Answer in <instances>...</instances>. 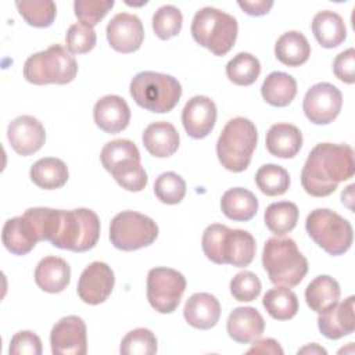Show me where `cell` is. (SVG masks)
<instances>
[{
  "mask_svg": "<svg viewBox=\"0 0 355 355\" xmlns=\"http://www.w3.org/2000/svg\"><path fill=\"white\" fill-rule=\"evenodd\" d=\"M355 297L351 295L341 304H336L331 309L319 313L318 327L320 333L330 340H338L344 336L354 333L355 316H354Z\"/></svg>",
  "mask_w": 355,
  "mask_h": 355,
  "instance_id": "d6986e66",
  "label": "cell"
},
{
  "mask_svg": "<svg viewBox=\"0 0 355 355\" xmlns=\"http://www.w3.org/2000/svg\"><path fill=\"white\" fill-rule=\"evenodd\" d=\"M114 4V0H75L73 11L82 24L94 26L107 15Z\"/></svg>",
  "mask_w": 355,
  "mask_h": 355,
  "instance_id": "7bdbcfd3",
  "label": "cell"
},
{
  "mask_svg": "<svg viewBox=\"0 0 355 355\" xmlns=\"http://www.w3.org/2000/svg\"><path fill=\"white\" fill-rule=\"evenodd\" d=\"M258 132L255 125L244 118L230 119L216 141V155L222 166L230 172H243L248 168L257 147Z\"/></svg>",
  "mask_w": 355,
  "mask_h": 355,
  "instance_id": "277c9868",
  "label": "cell"
},
{
  "mask_svg": "<svg viewBox=\"0 0 355 355\" xmlns=\"http://www.w3.org/2000/svg\"><path fill=\"white\" fill-rule=\"evenodd\" d=\"M143 144L146 150L157 158H166L179 148V133L176 128L165 121L150 123L143 132Z\"/></svg>",
  "mask_w": 355,
  "mask_h": 355,
  "instance_id": "cb8c5ba5",
  "label": "cell"
},
{
  "mask_svg": "<svg viewBox=\"0 0 355 355\" xmlns=\"http://www.w3.org/2000/svg\"><path fill=\"white\" fill-rule=\"evenodd\" d=\"M31 179L32 182L44 190H54L62 187L69 176L68 166L60 158L46 157L37 159L31 166Z\"/></svg>",
  "mask_w": 355,
  "mask_h": 355,
  "instance_id": "f546056e",
  "label": "cell"
},
{
  "mask_svg": "<svg viewBox=\"0 0 355 355\" xmlns=\"http://www.w3.org/2000/svg\"><path fill=\"white\" fill-rule=\"evenodd\" d=\"M255 183L266 196H282L290 187V175L280 165L266 164L257 171Z\"/></svg>",
  "mask_w": 355,
  "mask_h": 355,
  "instance_id": "d590c367",
  "label": "cell"
},
{
  "mask_svg": "<svg viewBox=\"0 0 355 355\" xmlns=\"http://www.w3.org/2000/svg\"><path fill=\"white\" fill-rule=\"evenodd\" d=\"M105 33L110 46L123 54L139 50L144 39V28L140 18L129 12L114 15L107 25Z\"/></svg>",
  "mask_w": 355,
  "mask_h": 355,
  "instance_id": "9a60e30c",
  "label": "cell"
},
{
  "mask_svg": "<svg viewBox=\"0 0 355 355\" xmlns=\"http://www.w3.org/2000/svg\"><path fill=\"white\" fill-rule=\"evenodd\" d=\"M266 312L276 320H288L298 312V298L294 291L286 286H276L266 291L262 298Z\"/></svg>",
  "mask_w": 355,
  "mask_h": 355,
  "instance_id": "d6a6232c",
  "label": "cell"
},
{
  "mask_svg": "<svg viewBox=\"0 0 355 355\" xmlns=\"http://www.w3.org/2000/svg\"><path fill=\"white\" fill-rule=\"evenodd\" d=\"M15 7L26 24L36 28L50 26L57 14L55 3L51 0L15 1Z\"/></svg>",
  "mask_w": 355,
  "mask_h": 355,
  "instance_id": "8d00e7d4",
  "label": "cell"
},
{
  "mask_svg": "<svg viewBox=\"0 0 355 355\" xmlns=\"http://www.w3.org/2000/svg\"><path fill=\"white\" fill-rule=\"evenodd\" d=\"M78 64L75 57L61 44L29 55L24 64V78L33 85H65L75 79Z\"/></svg>",
  "mask_w": 355,
  "mask_h": 355,
  "instance_id": "52a82bcc",
  "label": "cell"
},
{
  "mask_svg": "<svg viewBox=\"0 0 355 355\" xmlns=\"http://www.w3.org/2000/svg\"><path fill=\"white\" fill-rule=\"evenodd\" d=\"M247 354H269V355H283V348L275 338H257L252 341L251 348Z\"/></svg>",
  "mask_w": 355,
  "mask_h": 355,
  "instance_id": "bcb514c9",
  "label": "cell"
},
{
  "mask_svg": "<svg viewBox=\"0 0 355 355\" xmlns=\"http://www.w3.org/2000/svg\"><path fill=\"white\" fill-rule=\"evenodd\" d=\"M298 208L291 201H279L266 207L265 225L276 236H284L291 232L298 222Z\"/></svg>",
  "mask_w": 355,
  "mask_h": 355,
  "instance_id": "836d02e7",
  "label": "cell"
},
{
  "mask_svg": "<svg viewBox=\"0 0 355 355\" xmlns=\"http://www.w3.org/2000/svg\"><path fill=\"white\" fill-rule=\"evenodd\" d=\"M97 42L93 26L82 22L71 25L65 35V44L71 54H85L94 49Z\"/></svg>",
  "mask_w": 355,
  "mask_h": 355,
  "instance_id": "60d3db41",
  "label": "cell"
},
{
  "mask_svg": "<svg viewBox=\"0 0 355 355\" xmlns=\"http://www.w3.org/2000/svg\"><path fill=\"white\" fill-rule=\"evenodd\" d=\"M261 73L259 60L250 53H239L226 64V75L239 86L252 85Z\"/></svg>",
  "mask_w": 355,
  "mask_h": 355,
  "instance_id": "e575fe53",
  "label": "cell"
},
{
  "mask_svg": "<svg viewBox=\"0 0 355 355\" xmlns=\"http://www.w3.org/2000/svg\"><path fill=\"white\" fill-rule=\"evenodd\" d=\"M184 276L172 268H153L147 275V300L159 313H172L186 290Z\"/></svg>",
  "mask_w": 355,
  "mask_h": 355,
  "instance_id": "8fae6325",
  "label": "cell"
},
{
  "mask_svg": "<svg viewBox=\"0 0 355 355\" xmlns=\"http://www.w3.org/2000/svg\"><path fill=\"white\" fill-rule=\"evenodd\" d=\"M182 12L172 4L159 7L153 15V31L162 40H168L176 36L182 29Z\"/></svg>",
  "mask_w": 355,
  "mask_h": 355,
  "instance_id": "f35d334b",
  "label": "cell"
},
{
  "mask_svg": "<svg viewBox=\"0 0 355 355\" xmlns=\"http://www.w3.org/2000/svg\"><path fill=\"white\" fill-rule=\"evenodd\" d=\"M8 352L11 355H40L42 341L33 331L21 330L12 336Z\"/></svg>",
  "mask_w": 355,
  "mask_h": 355,
  "instance_id": "ee69618b",
  "label": "cell"
},
{
  "mask_svg": "<svg viewBox=\"0 0 355 355\" xmlns=\"http://www.w3.org/2000/svg\"><path fill=\"white\" fill-rule=\"evenodd\" d=\"M100 237V219L87 208L61 209L58 230L51 244L61 250L85 252L92 250Z\"/></svg>",
  "mask_w": 355,
  "mask_h": 355,
  "instance_id": "ba28073f",
  "label": "cell"
},
{
  "mask_svg": "<svg viewBox=\"0 0 355 355\" xmlns=\"http://www.w3.org/2000/svg\"><path fill=\"white\" fill-rule=\"evenodd\" d=\"M302 147V133L291 123H275L266 133V148L277 158H293Z\"/></svg>",
  "mask_w": 355,
  "mask_h": 355,
  "instance_id": "d4e9b609",
  "label": "cell"
},
{
  "mask_svg": "<svg viewBox=\"0 0 355 355\" xmlns=\"http://www.w3.org/2000/svg\"><path fill=\"white\" fill-rule=\"evenodd\" d=\"M308 236L329 255L347 252L354 240L351 223L329 208L311 211L305 220Z\"/></svg>",
  "mask_w": 355,
  "mask_h": 355,
  "instance_id": "9c48e42d",
  "label": "cell"
},
{
  "mask_svg": "<svg viewBox=\"0 0 355 355\" xmlns=\"http://www.w3.org/2000/svg\"><path fill=\"white\" fill-rule=\"evenodd\" d=\"M226 329L229 337L236 343L250 344L262 336L265 330V320L255 308L239 306L230 312Z\"/></svg>",
  "mask_w": 355,
  "mask_h": 355,
  "instance_id": "ffe728a7",
  "label": "cell"
},
{
  "mask_svg": "<svg viewBox=\"0 0 355 355\" xmlns=\"http://www.w3.org/2000/svg\"><path fill=\"white\" fill-rule=\"evenodd\" d=\"M157 337L144 327L130 330L121 341L119 352L122 355H154L157 352Z\"/></svg>",
  "mask_w": 355,
  "mask_h": 355,
  "instance_id": "74e56055",
  "label": "cell"
},
{
  "mask_svg": "<svg viewBox=\"0 0 355 355\" xmlns=\"http://www.w3.org/2000/svg\"><path fill=\"white\" fill-rule=\"evenodd\" d=\"M93 118L96 125L105 133H118L128 128L130 108L121 96L108 94L94 104Z\"/></svg>",
  "mask_w": 355,
  "mask_h": 355,
  "instance_id": "ac0fdd59",
  "label": "cell"
},
{
  "mask_svg": "<svg viewBox=\"0 0 355 355\" xmlns=\"http://www.w3.org/2000/svg\"><path fill=\"white\" fill-rule=\"evenodd\" d=\"M343 107V94L331 83L320 82L306 90L302 101L305 116L315 125L333 122Z\"/></svg>",
  "mask_w": 355,
  "mask_h": 355,
  "instance_id": "7c38bea8",
  "label": "cell"
},
{
  "mask_svg": "<svg viewBox=\"0 0 355 355\" xmlns=\"http://www.w3.org/2000/svg\"><path fill=\"white\" fill-rule=\"evenodd\" d=\"M154 193L164 204H179L186 196V182L175 172H164L154 182Z\"/></svg>",
  "mask_w": 355,
  "mask_h": 355,
  "instance_id": "ab89813d",
  "label": "cell"
},
{
  "mask_svg": "<svg viewBox=\"0 0 355 355\" xmlns=\"http://www.w3.org/2000/svg\"><path fill=\"white\" fill-rule=\"evenodd\" d=\"M116 183L128 191H141L147 186V173L140 164V155L128 157L107 169Z\"/></svg>",
  "mask_w": 355,
  "mask_h": 355,
  "instance_id": "1f68e13d",
  "label": "cell"
},
{
  "mask_svg": "<svg viewBox=\"0 0 355 355\" xmlns=\"http://www.w3.org/2000/svg\"><path fill=\"white\" fill-rule=\"evenodd\" d=\"M239 7L248 15L252 17H261L269 12V10L273 7L272 0H239Z\"/></svg>",
  "mask_w": 355,
  "mask_h": 355,
  "instance_id": "7dc6e473",
  "label": "cell"
},
{
  "mask_svg": "<svg viewBox=\"0 0 355 355\" xmlns=\"http://www.w3.org/2000/svg\"><path fill=\"white\" fill-rule=\"evenodd\" d=\"M262 266L276 286L294 287L308 272V261L290 237H270L262 251Z\"/></svg>",
  "mask_w": 355,
  "mask_h": 355,
  "instance_id": "3957f363",
  "label": "cell"
},
{
  "mask_svg": "<svg viewBox=\"0 0 355 355\" xmlns=\"http://www.w3.org/2000/svg\"><path fill=\"white\" fill-rule=\"evenodd\" d=\"M261 93L268 104L273 107H287L297 94V82L291 75L275 71L265 78Z\"/></svg>",
  "mask_w": 355,
  "mask_h": 355,
  "instance_id": "4dcf8cb0",
  "label": "cell"
},
{
  "mask_svg": "<svg viewBox=\"0 0 355 355\" xmlns=\"http://www.w3.org/2000/svg\"><path fill=\"white\" fill-rule=\"evenodd\" d=\"M298 354H327V351L322 347H319L316 343H312L301 349H298Z\"/></svg>",
  "mask_w": 355,
  "mask_h": 355,
  "instance_id": "c3c4849f",
  "label": "cell"
},
{
  "mask_svg": "<svg viewBox=\"0 0 355 355\" xmlns=\"http://www.w3.org/2000/svg\"><path fill=\"white\" fill-rule=\"evenodd\" d=\"M341 290L338 282L331 276L320 275L308 284L305 290V301L313 312L323 313L338 302Z\"/></svg>",
  "mask_w": 355,
  "mask_h": 355,
  "instance_id": "4316f807",
  "label": "cell"
},
{
  "mask_svg": "<svg viewBox=\"0 0 355 355\" xmlns=\"http://www.w3.org/2000/svg\"><path fill=\"white\" fill-rule=\"evenodd\" d=\"M220 209L229 219L245 222L255 216L258 211V198L247 189L233 187L223 193Z\"/></svg>",
  "mask_w": 355,
  "mask_h": 355,
  "instance_id": "83f0119b",
  "label": "cell"
},
{
  "mask_svg": "<svg viewBox=\"0 0 355 355\" xmlns=\"http://www.w3.org/2000/svg\"><path fill=\"white\" fill-rule=\"evenodd\" d=\"M261 288L262 284L259 277L250 270L239 272L230 282V293L233 298L241 302H250L258 298Z\"/></svg>",
  "mask_w": 355,
  "mask_h": 355,
  "instance_id": "b9f144b4",
  "label": "cell"
},
{
  "mask_svg": "<svg viewBox=\"0 0 355 355\" xmlns=\"http://www.w3.org/2000/svg\"><path fill=\"white\" fill-rule=\"evenodd\" d=\"M183 316L191 327L208 330L214 327L220 318V304L216 297L209 293H196L186 301Z\"/></svg>",
  "mask_w": 355,
  "mask_h": 355,
  "instance_id": "44dd1931",
  "label": "cell"
},
{
  "mask_svg": "<svg viewBox=\"0 0 355 355\" xmlns=\"http://www.w3.org/2000/svg\"><path fill=\"white\" fill-rule=\"evenodd\" d=\"M4 247L14 255H25L33 250L39 241L32 222L22 214L6 220L1 232Z\"/></svg>",
  "mask_w": 355,
  "mask_h": 355,
  "instance_id": "7402d4cb",
  "label": "cell"
},
{
  "mask_svg": "<svg viewBox=\"0 0 355 355\" xmlns=\"http://www.w3.org/2000/svg\"><path fill=\"white\" fill-rule=\"evenodd\" d=\"M7 137L12 150L19 155H32L46 141V130L39 119L32 115H21L10 122Z\"/></svg>",
  "mask_w": 355,
  "mask_h": 355,
  "instance_id": "2e32d148",
  "label": "cell"
},
{
  "mask_svg": "<svg viewBox=\"0 0 355 355\" xmlns=\"http://www.w3.org/2000/svg\"><path fill=\"white\" fill-rule=\"evenodd\" d=\"M129 90L137 105L157 114L172 111L182 97V86L176 78L154 71L136 73Z\"/></svg>",
  "mask_w": 355,
  "mask_h": 355,
  "instance_id": "8992f818",
  "label": "cell"
},
{
  "mask_svg": "<svg viewBox=\"0 0 355 355\" xmlns=\"http://www.w3.org/2000/svg\"><path fill=\"white\" fill-rule=\"evenodd\" d=\"M333 72L344 83L352 85L355 82V50L352 47L334 58Z\"/></svg>",
  "mask_w": 355,
  "mask_h": 355,
  "instance_id": "f6af8a7d",
  "label": "cell"
},
{
  "mask_svg": "<svg viewBox=\"0 0 355 355\" xmlns=\"http://www.w3.org/2000/svg\"><path fill=\"white\" fill-rule=\"evenodd\" d=\"M312 32L318 43L324 49L340 46L347 37L344 19L334 11L323 10L312 19Z\"/></svg>",
  "mask_w": 355,
  "mask_h": 355,
  "instance_id": "484cf974",
  "label": "cell"
},
{
  "mask_svg": "<svg viewBox=\"0 0 355 355\" xmlns=\"http://www.w3.org/2000/svg\"><path fill=\"white\" fill-rule=\"evenodd\" d=\"M50 345L54 355H85L87 352V329L82 318L69 315L51 329Z\"/></svg>",
  "mask_w": 355,
  "mask_h": 355,
  "instance_id": "4fadbf2b",
  "label": "cell"
},
{
  "mask_svg": "<svg viewBox=\"0 0 355 355\" xmlns=\"http://www.w3.org/2000/svg\"><path fill=\"white\" fill-rule=\"evenodd\" d=\"M355 173L354 150L348 144H316L301 171L302 189L313 197H327Z\"/></svg>",
  "mask_w": 355,
  "mask_h": 355,
  "instance_id": "6da1fadb",
  "label": "cell"
},
{
  "mask_svg": "<svg viewBox=\"0 0 355 355\" xmlns=\"http://www.w3.org/2000/svg\"><path fill=\"white\" fill-rule=\"evenodd\" d=\"M114 284L112 269L105 262L94 261L85 268L79 277L78 295L89 305H98L111 295Z\"/></svg>",
  "mask_w": 355,
  "mask_h": 355,
  "instance_id": "5bb4252c",
  "label": "cell"
},
{
  "mask_svg": "<svg viewBox=\"0 0 355 355\" xmlns=\"http://www.w3.org/2000/svg\"><path fill=\"white\" fill-rule=\"evenodd\" d=\"M35 282L46 293H61L71 282V268L60 257H44L35 269Z\"/></svg>",
  "mask_w": 355,
  "mask_h": 355,
  "instance_id": "603a6c76",
  "label": "cell"
},
{
  "mask_svg": "<svg viewBox=\"0 0 355 355\" xmlns=\"http://www.w3.org/2000/svg\"><path fill=\"white\" fill-rule=\"evenodd\" d=\"M216 122V105L207 96L191 97L183 111L182 123L186 133L193 139H204L214 129Z\"/></svg>",
  "mask_w": 355,
  "mask_h": 355,
  "instance_id": "e0dca14e",
  "label": "cell"
},
{
  "mask_svg": "<svg viewBox=\"0 0 355 355\" xmlns=\"http://www.w3.org/2000/svg\"><path fill=\"white\" fill-rule=\"evenodd\" d=\"M193 39L215 55H225L236 43L237 19L215 7L198 10L191 21Z\"/></svg>",
  "mask_w": 355,
  "mask_h": 355,
  "instance_id": "5b68a950",
  "label": "cell"
},
{
  "mask_svg": "<svg viewBox=\"0 0 355 355\" xmlns=\"http://www.w3.org/2000/svg\"><path fill=\"white\" fill-rule=\"evenodd\" d=\"M205 257L218 265L248 266L255 257V239L243 229H230L220 223L207 226L201 240Z\"/></svg>",
  "mask_w": 355,
  "mask_h": 355,
  "instance_id": "7a4b0ae2",
  "label": "cell"
},
{
  "mask_svg": "<svg viewBox=\"0 0 355 355\" xmlns=\"http://www.w3.org/2000/svg\"><path fill=\"white\" fill-rule=\"evenodd\" d=\"M275 55L287 67H300L308 61L311 46L301 32L288 31L276 40Z\"/></svg>",
  "mask_w": 355,
  "mask_h": 355,
  "instance_id": "f1b7e54d",
  "label": "cell"
},
{
  "mask_svg": "<svg viewBox=\"0 0 355 355\" xmlns=\"http://www.w3.org/2000/svg\"><path fill=\"white\" fill-rule=\"evenodd\" d=\"M158 237L157 223L147 215L136 211L116 214L110 225L111 244L122 251H135L147 247Z\"/></svg>",
  "mask_w": 355,
  "mask_h": 355,
  "instance_id": "30bf717a",
  "label": "cell"
}]
</instances>
